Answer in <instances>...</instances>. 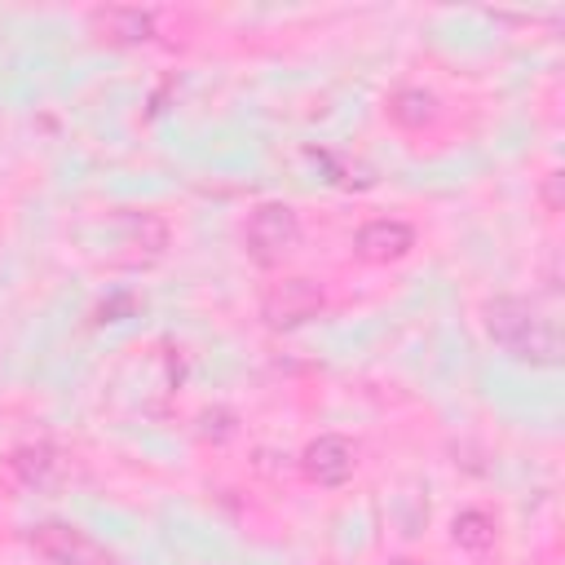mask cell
<instances>
[{
	"label": "cell",
	"instance_id": "cell-1",
	"mask_svg": "<svg viewBox=\"0 0 565 565\" xmlns=\"http://www.w3.org/2000/svg\"><path fill=\"white\" fill-rule=\"evenodd\" d=\"M481 327H486L490 344L516 362H530V366H556L561 362L556 322L525 296H490L481 305Z\"/></svg>",
	"mask_w": 565,
	"mask_h": 565
},
{
	"label": "cell",
	"instance_id": "cell-2",
	"mask_svg": "<svg viewBox=\"0 0 565 565\" xmlns=\"http://www.w3.org/2000/svg\"><path fill=\"white\" fill-rule=\"evenodd\" d=\"M300 247V216L291 203L282 199H265L247 212L243 225V252L260 265V269H278L291 252Z\"/></svg>",
	"mask_w": 565,
	"mask_h": 565
},
{
	"label": "cell",
	"instance_id": "cell-3",
	"mask_svg": "<svg viewBox=\"0 0 565 565\" xmlns=\"http://www.w3.org/2000/svg\"><path fill=\"white\" fill-rule=\"evenodd\" d=\"M327 309V291L309 274H282L260 291V322L269 331H296Z\"/></svg>",
	"mask_w": 565,
	"mask_h": 565
},
{
	"label": "cell",
	"instance_id": "cell-4",
	"mask_svg": "<svg viewBox=\"0 0 565 565\" xmlns=\"http://www.w3.org/2000/svg\"><path fill=\"white\" fill-rule=\"evenodd\" d=\"M22 543L44 565H115V552L71 521H35L22 530Z\"/></svg>",
	"mask_w": 565,
	"mask_h": 565
},
{
	"label": "cell",
	"instance_id": "cell-5",
	"mask_svg": "<svg viewBox=\"0 0 565 565\" xmlns=\"http://www.w3.org/2000/svg\"><path fill=\"white\" fill-rule=\"evenodd\" d=\"M300 472L318 490H340L358 472V446L344 433H318L300 450Z\"/></svg>",
	"mask_w": 565,
	"mask_h": 565
},
{
	"label": "cell",
	"instance_id": "cell-6",
	"mask_svg": "<svg viewBox=\"0 0 565 565\" xmlns=\"http://www.w3.org/2000/svg\"><path fill=\"white\" fill-rule=\"evenodd\" d=\"M415 243H419V234H415L411 221H402V216H371L353 234V256L362 265H397V260H406L415 252Z\"/></svg>",
	"mask_w": 565,
	"mask_h": 565
},
{
	"label": "cell",
	"instance_id": "cell-7",
	"mask_svg": "<svg viewBox=\"0 0 565 565\" xmlns=\"http://www.w3.org/2000/svg\"><path fill=\"white\" fill-rule=\"evenodd\" d=\"M88 31H93L102 44L132 49V44H150V40L159 35V18H154V9L106 4V9H93V13H88Z\"/></svg>",
	"mask_w": 565,
	"mask_h": 565
},
{
	"label": "cell",
	"instance_id": "cell-8",
	"mask_svg": "<svg viewBox=\"0 0 565 565\" xmlns=\"http://www.w3.org/2000/svg\"><path fill=\"white\" fill-rule=\"evenodd\" d=\"M384 115H388L402 132L419 137V132H433V128L441 124L446 106H441V97H437L433 88H424V84H402V88H393V93H388Z\"/></svg>",
	"mask_w": 565,
	"mask_h": 565
},
{
	"label": "cell",
	"instance_id": "cell-9",
	"mask_svg": "<svg viewBox=\"0 0 565 565\" xmlns=\"http://www.w3.org/2000/svg\"><path fill=\"white\" fill-rule=\"evenodd\" d=\"M119 243L128 247L132 260L150 265V260H159V256L168 252L172 230H168V221L154 216V212H124V216H119Z\"/></svg>",
	"mask_w": 565,
	"mask_h": 565
},
{
	"label": "cell",
	"instance_id": "cell-10",
	"mask_svg": "<svg viewBox=\"0 0 565 565\" xmlns=\"http://www.w3.org/2000/svg\"><path fill=\"white\" fill-rule=\"evenodd\" d=\"M9 472L31 490H49V486H57L66 477V459L49 441H26V446H18L9 455Z\"/></svg>",
	"mask_w": 565,
	"mask_h": 565
},
{
	"label": "cell",
	"instance_id": "cell-11",
	"mask_svg": "<svg viewBox=\"0 0 565 565\" xmlns=\"http://www.w3.org/2000/svg\"><path fill=\"white\" fill-rule=\"evenodd\" d=\"M450 543H455L459 552L481 556V552H490V547L499 543V521H494L486 508H459V512L450 516Z\"/></svg>",
	"mask_w": 565,
	"mask_h": 565
},
{
	"label": "cell",
	"instance_id": "cell-12",
	"mask_svg": "<svg viewBox=\"0 0 565 565\" xmlns=\"http://www.w3.org/2000/svg\"><path fill=\"white\" fill-rule=\"evenodd\" d=\"M388 565H433V561H424V556H388Z\"/></svg>",
	"mask_w": 565,
	"mask_h": 565
}]
</instances>
